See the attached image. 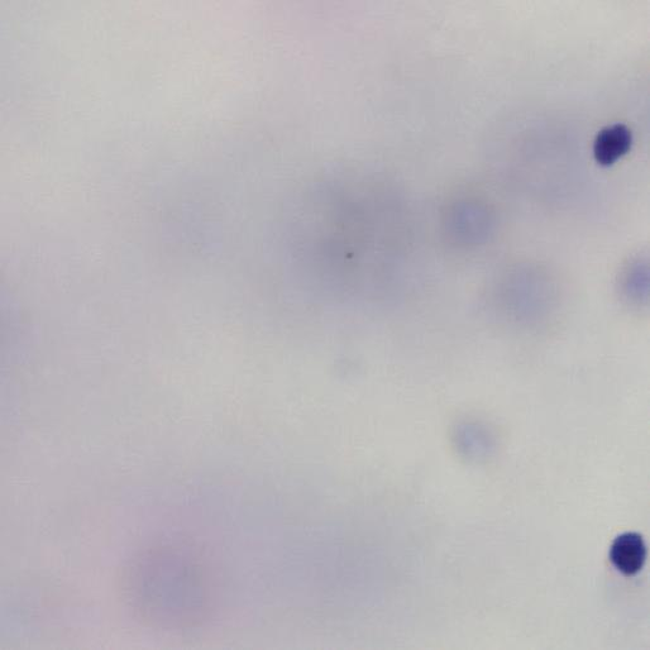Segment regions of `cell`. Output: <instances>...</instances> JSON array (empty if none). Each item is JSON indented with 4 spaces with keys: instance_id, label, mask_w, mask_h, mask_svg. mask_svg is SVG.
Returning <instances> with one entry per match:
<instances>
[{
    "instance_id": "3957f363",
    "label": "cell",
    "mask_w": 650,
    "mask_h": 650,
    "mask_svg": "<svg viewBox=\"0 0 650 650\" xmlns=\"http://www.w3.org/2000/svg\"><path fill=\"white\" fill-rule=\"evenodd\" d=\"M632 131L624 124H614L599 132L594 142L595 160L601 166H613L630 151Z\"/></svg>"
},
{
    "instance_id": "6da1fadb",
    "label": "cell",
    "mask_w": 650,
    "mask_h": 650,
    "mask_svg": "<svg viewBox=\"0 0 650 650\" xmlns=\"http://www.w3.org/2000/svg\"><path fill=\"white\" fill-rule=\"evenodd\" d=\"M193 590L188 562L170 547L150 549L129 568L128 599L142 619L162 628L189 619Z\"/></svg>"
},
{
    "instance_id": "7a4b0ae2",
    "label": "cell",
    "mask_w": 650,
    "mask_h": 650,
    "mask_svg": "<svg viewBox=\"0 0 650 650\" xmlns=\"http://www.w3.org/2000/svg\"><path fill=\"white\" fill-rule=\"evenodd\" d=\"M610 559L616 570L624 576H635L642 571L647 559L642 535L638 533H624L614 540L610 549Z\"/></svg>"
}]
</instances>
